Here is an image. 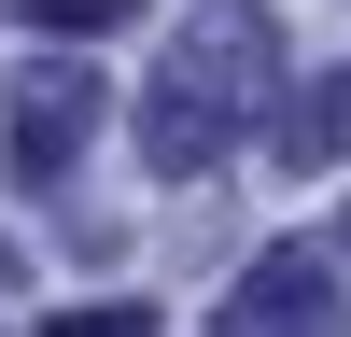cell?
<instances>
[{"label": "cell", "instance_id": "6", "mask_svg": "<svg viewBox=\"0 0 351 337\" xmlns=\"http://www.w3.org/2000/svg\"><path fill=\"white\" fill-rule=\"evenodd\" d=\"M43 337H155V309H56Z\"/></svg>", "mask_w": 351, "mask_h": 337}, {"label": "cell", "instance_id": "3", "mask_svg": "<svg viewBox=\"0 0 351 337\" xmlns=\"http://www.w3.org/2000/svg\"><path fill=\"white\" fill-rule=\"evenodd\" d=\"M309 323H324V253H253L225 337H309Z\"/></svg>", "mask_w": 351, "mask_h": 337}, {"label": "cell", "instance_id": "1", "mask_svg": "<svg viewBox=\"0 0 351 337\" xmlns=\"http://www.w3.org/2000/svg\"><path fill=\"white\" fill-rule=\"evenodd\" d=\"M267 71H281L267 0H197V14L169 28L155 84H141V155H155V183H197V168L239 155L253 112H267Z\"/></svg>", "mask_w": 351, "mask_h": 337}, {"label": "cell", "instance_id": "2", "mask_svg": "<svg viewBox=\"0 0 351 337\" xmlns=\"http://www.w3.org/2000/svg\"><path fill=\"white\" fill-rule=\"evenodd\" d=\"M84 112H99V71H28L14 84V168L28 183H56L84 155Z\"/></svg>", "mask_w": 351, "mask_h": 337}, {"label": "cell", "instance_id": "4", "mask_svg": "<svg viewBox=\"0 0 351 337\" xmlns=\"http://www.w3.org/2000/svg\"><path fill=\"white\" fill-rule=\"evenodd\" d=\"M351 155V71H309L281 99V168H337Z\"/></svg>", "mask_w": 351, "mask_h": 337}, {"label": "cell", "instance_id": "5", "mask_svg": "<svg viewBox=\"0 0 351 337\" xmlns=\"http://www.w3.org/2000/svg\"><path fill=\"white\" fill-rule=\"evenodd\" d=\"M14 14H28V28H56V42H84V28H127L141 0H14Z\"/></svg>", "mask_w": 351, "mask_h": 337}]
</instances>
